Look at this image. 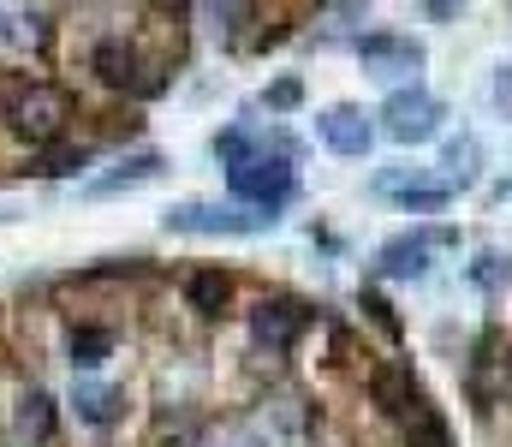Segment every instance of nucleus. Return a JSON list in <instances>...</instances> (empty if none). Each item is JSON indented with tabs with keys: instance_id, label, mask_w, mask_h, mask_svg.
<instances>
[{
	"instance_id": "nucleus-22",
	"label": "nucleus",
	"mask_w": 512,
	"mask_h": 447,
	"mask_svg": "<svg viewBox=\"0 0 512 447\" xmlns=\"http://www.w3.org/2000/svg\"><path fill=\"white\" fill-rule=\"evenodd\" d=\"M364 310H370V322L382 328L387 340H399V316H393V304H387L382 293H364Z\"/></svg>"
},
{
	"instance_id": "nucleus-24",
	"label": "nucleus",
	"mask_w": 512,
	"mask_h": 447,
	"mask_svg": "<svg viewBox=\"0 0 512 447\" xmlns=\"http://www.w3.org/2000/svg\"><path fill=\"white\" fill-rule=\"evenodd\" d=\"M489 96H495V114H501V120H512V66H501V72H495Z\"/></svg>"
},
{
	"instance_id": "nucleus-4",
	"label": "nucleus",
	"mask_w": 512,
	"mask_h": 447,
	"mask_svg": "<svg viewBox=\"0 0 512 447\" xmlns=\"http://www.w3.org/2000/svg\"><path fill=\"white\" fill-rule=\"evenodd\" d=\"M441 120H447V108H441L429 90H417V84L393 90L382 102V132L393 144H429V138L441 132Z\"/></svg>"
},
{
	"instance_id": "nucleus-15",
	"label": "nucleus",
	"mask_w": 512,
	"mask_h": 447,
	"mask_svg": "<svg viewBox=\"0 0 512 447\" xmlns=\"http://www.w3.org/2000/svg\"><path fill=\"white\" fill-rule=\"evenodd\" d=\"M405 447H453V436H447V418L435 412V406H411V418H405Z\"/></svg>"
},
{
	"instance_id": "nucleus-7",
	"label": "nucleus",
	"mask_w": 512,
	"mask_h": 447,
	"mask_svg": "<svg viewBox=\"0 0 512 447\" xmlns=\"http://www.w3.org/2000/svg\"><path fill=\"white\" fill-rule=\"evenodd\" d=\"M90 72H96L108 90H137V96L161 90L155 78H143V60H137V48H131V42H120V36L96 42V54H90Z\"/></svg>"
},
{
	"instance_id": "nucleus-19",
	"label": "nucleus",
	"mask_w": 512,
	"mask_h": 447,
	"mask_svg": "<svg viewBox=\"0 0 512 447\" xmlns=\"http://www.w3.org/2000/svg\"><path fill=\"white\" fill-rule=\"evenodd\" d=\"M376 400H382V412H405L411 406V370H376Z\"/></svg>"
},
{
	"instance_id": "nucleus-20",
	"label": "nucleus",
	"mask_w": 512,
	"mask_h": 447,
	"mask_svg": "<svg viewBox=\"0 0 512 447\" xmlns=\"http://www.w3.org/2000/svg\"><path fill=\"white\" fill-rule=\"evenodd\" d=\"M256 149H262V144H256V138L245 132V126H227V132L215 138V155L227 161V173H233V167H245V161H251Z\"/></svg>"
},
{
	"instance_id": "nucleus-23",
	"label": "nucleus",
	"mask_w": 512,
	"mask_h": 447,
	"mask_svg": "<svg viewBox=\"0 0 512 447\" xmlns=\"http://www.w3.org/2000/svg\"><path fill=\"white\" fill-rule=\"evenodd\" d=\"M298 102H304V84H298V78L268 84V108H280V114H286V108H298Z\"/></svg>"
},
{
	"instance_id": "nucleus-5",
	"label": "nucleus",
	"mask_w": 512,
	"mask_h": 447,
	"mask_svg": "<svg viewBox=\"0 0 512 447\" xmlns=\"http://www.w3.org/2000/svg\"><path fill=\"white\" fill-rule=\"evenodd\" d=\"M262 227H274L268 215H256V209H221V203H173L167 209V233H262Z\"/></svg>"
},
{
	"instance_id": "nucleus-16",
	"label": "nucleus",
	"mask_w": 512,
	"mask_h": 447,
	"mask_svg": "<svg viewBox=\"0 0 512 447\" xmlns=\"http://www.w3.org/2000/svg\"><path fill=\"white\" fill-rule=\"evenodd\" d=\"M393 197H399V209H405V215H441V209L453 203V191H447L441 179H411V185H405V191H393Z\"/></svg>"
},
{
	"instance_id": "nucleus-21",
	"label": "nucleus",
	"mask_w": 512,
	"mask_h": 447,
	"mask_svg": "<svg viewBox=\"0 0 512 447\" xmlns=\"http://www.w3.org/2000/svg\"><path fill=\"white\" fill-rule=\"evenodd\" d=\"M84 161H90V149H48L36 173H48V179H66V173H78Z\"/></svg>"
},
{
	"instance_id": "nucleus-18",
	"label": "nucleus",
	"mask_w": 512,
	"mask_h": 447,
	"mask_svg": "<svg viewBox=\"0 0 512 447\" xmlns=\"http://www.w3.org/2000/svg\"><path fill=\"white\" fill-rule=\"evenodd\" d=\"M108 352H114V334H108V328H78V334H72V364H78V370H96Z\"/></svg>"
},
{
	"instance_id": "nucleus-10",
	"label": "nucleus",
	"mask_w": 512,
	"mask_h": 447,
	"mask_svg": "<svg viewBox=\"0 0 512 447\" xmlns=\"http://www.w3.org/2000/svg\"><path fill=\"white\" fill-rule=\"evenodd\" d=\"M6 442H12V447H42V442H54V400H48L42 388H30V394L12 406Z\"/></svg>"
},
{
	"instance_id": "nucleus-14",
	"label": "nucleus",
	"mask_w": 512,
	"mask_h": 447,
	"mask_svg": "<svg viewBox=\"0 0 512 447\" xmlns=\"http://www.w3.org/2000/svg\"><path fill=\"white\" fill-rule=\"evenodd\" d=\"M72 406H78V418H84V424H114V418H120V406H126V394H120V388L78 382V400H72Z\"/></svg>"
},
{
	"instance_id": "nucleus-17",
	"label": "nucleus",
	"mask_w": 512,
	"mask_h": 447,
	"mask_svg": "<svg viewBox=\"0 0 512 447\" xmlns=\"http://www.w3.org/2000/svg\"><path fill=\"white\" fill-rule=\"evenodd\" d=\"M471 281H477V287H483V293H512V257L507 251H495V245H489V251H477V263H471Z\"/></svg>"
},
{
	"instance_id": "nucleus-13",
	"label": "nucleus",
	"mask_w": 512,
	"mask_h": 447,
	"mask_svg": "<svg viewBox=\"0 0 512 447\" xmlns=\"http://www.w3.org/2000/svg\"><path fill=\"white\" fill-rule=\"evenodd\" d=\"M155 173H161V155H155V149H137L131 161H120V173H108V179H96V185H90V197L131 191V185H143V179H155Z\"/></svg>"
},
{
	"instance_id": "nucleus-11",
	"label": "nucleus",
	"mask_w": 512,
	"mask_h": 447,
	"mask_svg": "<svg viewBox=\"0 0 512 447\" xmlns=\"http://www.w3.org/2000/svg\"><path fill=\"white\" fill-rule=\"evenodd\" d=\"M441 173H447V179H441L447 191L477 185V173H483V144H477L471 132H465V138H447V144H441Z\"/></svg>"
},
{
	"instance_id": "nucleus-12",
	"label": "nucleus",
	"mask_w": 512,
	"mask_h": 447,
	"mask_svg": "<svg viewBox=\"0 0 512 447\" xmlns=\"http://www.w3.org/2000/svg\"><path fill=\"white\" fill-rule=\"evenodd\" d=\"M185 298H191V310L221 316L227 298H233V275H221V269H191V275H185Z\"/></svg>"
},
{
	"instance_id": "nucleus-1",
	"label": "nucleus",
	"mask_w": 512,
	"mask_h": 447,
	"mask_svg": "<svg viewBox=\"0 0 512 447\" xmlns=\"http://www.w3.org/2000/svg\"><path fill=\"white\" fill-rule=\"evenodd\" d=\"M227 185H233V197H239V203H251L256 215L280 221V209H286V203H292V191H298V173H292V161H286V155H268V144H262L245 167H233V173H227Z\"/></svg>"
},
{
	"instance_id": "nucleus-3",
	"label": "nucleus",
	"mask_w": 512,
	"mask_h": 447,
	"mask_svg": "<svg viewBox=\"0 0 512 447\" xmlns=\"http://www.w3.org/2000/svg\"><path fill=\"white\" fill-rule=\"evenodd\" d=\"M447 245H459V233H453V227H411V233L387 239L370 269H376L382 281H417V275L429 269V257H435V251H447Z\"/></svg>"
},
{
	"instance_id": "nucleus-9",
	"label": "nucleus",
	"mask_w": 512,
	"mask_h": 447,
	"mask_svg": "<svg viewBox=\"0 0 512 447\" xmlns=\"http://www.w3.org/2000/svg\"><path fill=\"white\" fill-rule=\"evenodd\" d=\"M316 138L334 149V155H370V120H364V108H352V102H334V108H322L316 114Z\"/></svg>"
},
{
	"instance_id": "nucleus-8",
	"label": "nucleus",
	"mask_w": 512,
	"mask_h": 447,
	"mask_svg": "<svg viewBox=\"0 0 512 447\" xmlns=\"http://www.w3.org/2000/svg\"><path fill=\"white\" fill-rule=\"evenodd\" d=\"M304 322H310V310L298 298H262L251 310V334H256V346H268V352H286L304 334Z\"/></svg>"
},
{
	"instance_id": "nucleus-2",
	"label": "nucleus",
	"mask_w": 512,
	"mask_h": 447,
	"mask_svg": "<svg viewBox=\"0 0 512 447\" xmlns=\"http://www.w3.org/2000/svg\"><path fill=\"white\" fill-rule=\"evenodd\" d=\"M6 120H12V132H18L24 144L48 149L66 132V120H72V90H60V84H24V90L6 102Z\"/></svg>"
},
{
	"instance_id": "nucleus-6",
	"label": "nucleus",
	"mask_w": 512,
	"mask_h": 447,
	"mask_svg": "<svg viewBox=\"0 0 512 447\" xmlns=\"http://www.w3.org/2000/svg\"><path fill=\"white\" fill-rule=\"evenodd\" d=\"M358 60H364V72L382 78V84H405V78L423 72V48H417L411 36H393V30L364 36V42H358Z\"/></svg>"
}]
</instances>
